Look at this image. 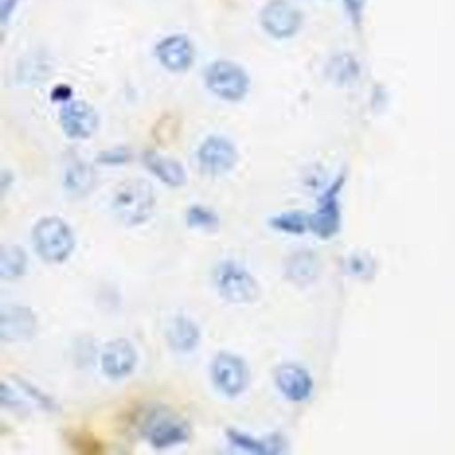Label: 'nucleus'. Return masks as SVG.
<instances>
[{"label":"nucleus","instance_id":"19","mask_svg":"<svg viewBox=\"0 0 455 455\" xmlns=\"http://www.w3.org/2000/svg\"><path fill=\"white\" fill-rule=\"evenodd\" d=\"M186 223L196 230L214 231L220 228V220L214 210L204 204H194L186 212Z\"/></svg>","mask_w":455,"mask_h":455},{"label":"nucleus","instance_id":"25","mask_svg":"<svg viewBox=\"0 0 455 455\" xmlns=\"http://www.w3.org/2000/svg\"><path fill=\"white\" fill-rule=\"evenodd\" d=\"M74 92L68 84H58L52 89V100L55 103H65L70 102L73 100Z\"/></svg>","mask_w":455,"mask_h":455},{"label":"nucleus","instance_id":"8","mask_svg":"<svg viewBox=\"0 0 455 455\" xmlns=\"http://www.w3.org/2000/svg\"><path fill=\"white\" fill-rule=\"evenodd\" d=\"M63 134L71 140H87L100 129V116L86 100H70L60 111Z\"/></svg>","mask_w":455,"mask_h":455},{"label":"nucleus","instance_id":"14","mask_svg":"<svg viewBox=\"0 0 455 455\" xmlns=\"http://www.w3.org/2000/svg\"><path fill=\"white\" fill-rule=\"evenodd\" d=\"M166 339L172 351L190 354L196 350L202 339L198 323L188 315H175L166 330Z\"/></svg>","mask_w":455,"mask_h":455},{"label":"nucleus","instance_id":"13","mask_svg":"<svg viewBox=\"0 0 455 455\" xmlns=\"http://www.w3.org/2000/svg\"><path fill=\"white\" fill-rule=\"evenodd\" d=\"M142 164L148 172L170 188H180L188 183V172L178 159L156 150L142 154Z\"/></svg>","mask_w":455,"mask_h":455},{"label":"nucleus","instance_id":"12","mask_svg":"<svg viewBox=\"0 0 455 455\" xmlns=\"http://www.w3.org/2000/svg\"><path fill=\"white\" fill-rule=\"evenodd\" d=\"M299 18L286 0H270L260 12V25L274 38H287L297 31Z\"/></svg>","mask_w":455,"mask_h":455},{"label":"nucleus","instance_id":"6","mask_svg":"<svg viewBox=\"0 0 455 455\" xmlns=\"http://www.w3.org/2000/svg\"><path fill=\"white\" fill-rule=\"evenodd\" d=\"M210 370L215 387L228 398H236L249 387V364L236 354L220 351L212 359Z\"/></svg>","mask_w":455,"mask_h":455},{"label":"nucleus","instance_id":"2","mask_svg":"<svg viewBox=\"0 0 455 455\" xmlns=\"http://www.w3.org/2000/svg\"><path fill=\"white\" fill-rule=\"evenodd\" d=\"M31 238L39 258L52 265L65 263L76 246L73 228L65 220L55 215L41 218L34 226Z\"/></svg>","mask_w":455,"mask_h":455},{"label":"nucleus","instance_id":"1","mask_svg":"<svg viewBox=\"0 0 455 455\" xmlns=\"http://www.w3.org/2000/svg\"><path fill=\"white\" fill-rule=\"evenodd\" d=\"M156 196L148 180L132 178L116 186L111 199L114 217L127 228H137L153 217Z\"/></svg>","mask_w":455,"mask_h":455},{"label":"nucleus","instance_id":"3","mask_svg":"<svg viewBox=\"0 0 455 455\" xmlns=\"http://www.w3.org/2000/svg\"><path fill=\"white\" fill-rule=\"evenodd\" d=\"M204 81L206 89L225 102H242L251 89V78L246 68L234 60H217L209 63Z\"/></svg>","mask_w":455,"mask_h":455},{"label":"nucleus","instance_id":"17","mask_svg":"<svg viewBox=\"0 0 455 455\" xmlns=\"http://www.w3.org/2000/svg\"><path fill=\"white\" fill-rule=\"evenodd\" d=\"M28 267L25 249L18 244H4L0 249V276L4 281L22 278Z\"/></svg>","mask_w":455,"mask_h":455},{"label":"nucleus","instance_id":"22","mask_svg":"<svg viewBox=\"0 0 455 455\" xmlns=\"http://www.w3.org/2000/svg\"><path fill=\"white\" fill-rule=\"evenodd\" d=\"M271 226L275 230L284 231V233H302L303 228H305V220H303L302 215L291 212V214H283L273 218Z\"/></svg>","mask_w":455,"mask_h":455},{"label":"nucleus","instance_id":"5","mask_svg":"<svg viewBox=\"0 0 455 455\" xmlns=\"http://www.w3.org/2000/svg\"><path fill=\"white\" fill-rule=\"evenodd\" d=\"M218 294L234 305H251L260 295V287L251 271L235 260H223L212 273Z\"/></svg>","mask_w":455,"mask_h":455},{"label":"nucleus","instance_id":"23","mask_svg":"<svg viewBox=\"0 0 455 455\" xmlns=\"http://www.w3.org/2000/svg\"><path fill=\"white\" fill-rule=\"evenodd\" d=\"M0 401H2V406L9 407V409L15 410L20 407V409H23L25 404L23 402L18 398L17 394L6 385V383H2V393H0Z\"/></svg>","mask_w":455,"mask_h":455},{"label":"nucleus","instance_id":"4","mask_svg":"<svg viewBox=\"0 0 455 455\" xmlns=\"http://www.w3.org/2000/svg\"><path fill=\"white\" fill-rule=\"evenodd\" d=\"M140 431L146 441L158 450L180 446L191 438V427L188 420L164 406L156 407L146 415Z\"/></svg>","mask_w":455,"mask_h":455},{"label":"nucleus","instance_id":"11","mask_svg":"<svg viewBox=\"0 0 455 455\" xmlns=\"http://www.w3.org/2000/svg\"><path fill=\"white\" fill-rule=\"evenodd\" d=\"M38 326V316L28 306H4L0 311V339L4 342L33 339Z\"/></svg>","mask_w":455,"mask_h":455},{"label":"nucleus","instance_id":"18","mask_svg":"<svg viewBox=\"0 0 455 455\" xmlns=\"http://www.w3.org/2000/svg\"><path fill=\"white\" fill-rule=\"evenodd\" d=\"M226 436L234 447L242 451L250 452V454H268V452L275 451L273 450L275 443L271 442V439H258L250 435L249 433H243L236 428H228L226 431Z\"/></svg>","mask_w":455,"mask_h":455},{"label":"nucleus","instance_id":"20","mask_svg":"<svg viewBox=\"0 0 455 455\" xmlns=\"http://www.w3.org/2000/svg\"><path fill=\"white\" fill-rule=\"evenodd\" d=\"M14 378V382L17 383L18 387L23 391V393L28 394V398L36 401V403H38L42 409L47 410V411H57L58 404L54 399L50 398L47 394H44V391L39 390L36 386L31 385L28 380L23 379V378L20 377H12Z\"/></svg>","mask_w":455,"mask_h":455},{"label":"nucleus","instance_id":"16","mask_svg":"<svg viewBox=\"0 0 455 455\" xmlns=\"http://www.w3.org/2000/svg\"><path fill=\"white\" fill-rule=\"evenodd\" d=\"M275 383L286 398L300 402L307 398L311 379L305 370L295 364H282L275 370Z\"/></svg>","mask_w":455,"mask_h":455},{"label":"nucleus","instance_id":"24","mask_svg":"<svg viewBox=\"0 0 455 455\" xmlns=\"http://www.w3.org/2000/svg\"><path fill=\"white\" fill-rule=\"evenodd\" d=\"M20 0H0V23L6 26L20 6Z\"/></svg>","mask_w":455,"mask_h":455},{"label":"nucleus","instance_id":"10","mask_svg":"<svg viewBox=\"0 0 455 455\" xmlns=\"http://www.w3.org/2000/svg\"><path fill=\"white\" fill-rule=\"evenodd\" d=\"M140 355L137 347L126 338H116L106 343L100 355V369L110 379H124L137 369Z\"/></svg>","mask_w":455,"mask_h":455},{"label":"nucleus","instance_id":"9","mask_svg":"<svg viewBox=\"0 0 455 455\" xmlns=\"http://www.w3.org/2000/svg\"><path fill=\"white\" fill-rule=\"evenodd\" d=\"M156 58L169 73H188L196 63V46L188 36L172 34L156 44Z\"/></svg>","mask_w":455,"mask_h":455},{"label":"nucleus","instance_id":"21","mask_svg":"<svg viewBox=\"0 0 455 455\" xmlns=\"http://www.w3.org/2000/svg\"><path fill=\"white\" fill-rule=\"evenodd\" d=\"M95 161L102 166H124L132 161V151L124 146H118L100 151Z\"/></svg>","mask_w":455,"mask_h":455},{"label":"nucleus","instance_id":"15","mask_svg":"<svg viewBox=\"0 0 455 455\" xmlns=\"http://www.w3.org/2000/svg\"><path fill=\"white\" fill-rule=\"evenodd\" d=\"M97 174L94 167L82 159L76 158L66 167L63 174V188L73 198H84L94 190Z\"/></svg>","mask_w":455,"mask_h":455},{"label":"nucleus","instance_id":"7","mask_svg":"<svg viewBox=\"0 0 455 455\" xmlns=\"http://www.w3.org/2000/svg\"><path fill=\"white\" fill-rule=\"evenodd\" d=\"M199 169L209 177H223L235 169L239 151L233 140L222 135H210L196 151Z\"/></svg>","mask_w":455,"mask_h":455},{"label":"nucleus","instance_id":"26","mask_svg":"<svg viewBox=\"0 0 455 455\" xmlns=\"http://www.w3.org/2000/svg\"><path fill=\"white\" fill-rule=\"evenodd\" d=\"M12 180H14V178H12V172H4L2 175H0V190H2L4 196L6 194L7 190L12 188Z\"/></svg>","mask_w":455,"mask_h":455}]
</instances>
